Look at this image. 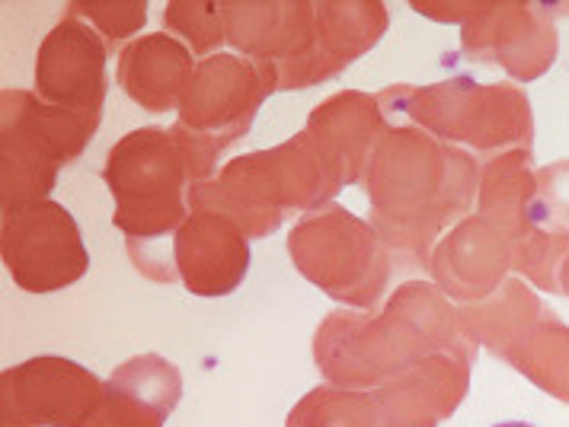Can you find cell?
I'll return each instance as SVG.
<instances>
[{
    "instance_id": "obj_7",
    "label": "cell",
    "mask_w": 569,
    "mask_h": 427,
    "mask_svg": "<svg viewBox=\"0 0 569 427\" xmlns=\"http://www.w3.org/2000/svg\"><path fill=\"white\" fill-rule=\"evenodd\" d=\"M36 90L58 109L100 122L106 100L103 39L83 20H61L36 58Z\"/></svg>"
},
{
    "instance_id": "obj_6",
    "label": "cell",
    "mask_w": 569,
    "mask_h": 427,
    "mask_svg": "<svg viewBox=\"0 0 569 427\" xmlns=\"http://www.w3.org/2000/svg\"><path fill=\"white\" fill-rule=\"evenodd\" d=\"M272 90H279V74L272 64H250L231 54H218L206 61L182 93L180 128L218 131V141L228 148L240 134H247L250 119Z\"/></svg>"
},
{
    "instance_id": "obj_5",
    "label": "cell",
    "mask_w": 569,
    "mask_h": 427,
    "mask_svg": "<svg viewBox=\"0 0 569 427\" xmlns=\"http://www.w3.org/2000/svg\"><path fill=\"white\" fill-rule=\"evenodd\" d=\"M3 427H83L103 405V386L71 360L39 357L3 370Z\"/></svg>"
},
{
    "instance_id": "obj_1",
    "label": "cell",
    "mask_w": 569,
    "mask_h": 427,
    "mask_svg": "<svg viewBox=\"0 0 569 427\" xmlns=\"http://www.w3.org/2000/svg\"><path fill=\"white\" fill-rule=\"evenodd\" d=\"M106 182L116 195V224L129 236H160L186 224V182H196L177 131L141 128L109 153Z\"/></svg>"
},
{
    "instance_id": "obj_8",
    "label": "cell",
    "mask_w": 569,
    "mask_h": 427,
    "mask_svg": "<svg viewBox=\"0 0 569 427\" xmlns=\"http://www.w3.org/2000/svg\"><path fill=\"white\" fill-rule=\"evenodd\" d=\"M177 262L189 291L202 297H221L243 281L250 250L240 224L218 211H199L192 221L182 224L177 236Z\"/></svg>"
},
{
    "instance_id": "obj_11",
    "label": "cell",
    "mask_w": 569,
    "mask_h": 427,
    "mask_svg": "<svg viewBox=\"0 0 569 427\" xmlns=\"http://www.w3.org/2000/svg\"><path fill=\"white\" fill-rule=\"evenodd\" d=\"M496 427H535V425H525V421H506V425H496Z\"/></svg>"
},
{
    "instance_id": "obj_3",
    "label": "cell",
    "mask_w": 569,
    "mask_h": 427,
    "mask_svg": "<svg viewBox=\"0 0 569 427\" xmlns=\"http://www.w3.org/2000/svg\"><path fill=\"white\" fill-rule=\"evenodd\" d=\"M403 112L436 134L473 144L480 151H496L499 144H531V109L525 93L512 87H477L470 80H448L439 87L410 90Z\"/></svg>"
},
{
    "instance_id": "obj_2",
    "label": "cell",
    "mask_w": 569,
    "mask_h": 427,
    "mask_svg": "<svg viewBox=\"0 0 569 427\" xmlns=\"http://www.w3.org/2000/svg\"><path fill=\"white\" fill-rule=\"evenodd\" d=\"M90 122L68 109L46 105L29 93H3V211L29 202H46L54 170L74 160L97 134Z\"/></svg>"
},
{
    "instance_id": "obj_9",
    "label": "cell",
    "mask_w": 569,
    "mask_h": 427,
    "mask_svg": "<svg viewBox=\"0 0 569 427\" xmlns=\"http://www.w3.org/2000/svg\"><path fill=\"white\" fill-rule=\"evenodd\" d=\"M196 74L192 54L177 39L157 32L141 42H131L119 58V83L138 105L151 112H167L182 100Z\"/></svg>"
},
{
    "instance_id": "obj_10",
    "label": "cell",
    "mask_w": 569,
    "mask_h": 427,
    "mask_svg": "<svg viewBox=\"0 0 569 427\" xmlns=\"http://www.w3.org/2000/svg\"><path fill=\"white\" fill-rule=\"evenodd\" d=\"M71 13L90 17L112 42L126 39L134 29L148 23V3L144 0H134V3H74Z\"/></svg>"
},
{
    "instance_id": "obj_4",
    "label": "cell",
    "mask_w": 569,
    "mask_h": 427,
    "mask_svg": "<svg viewBox=\"0 0 569 427\" xmlns=\"http://www.w3.org/2000/svg\"><path fill=\"white\" fill-rule=\"evenodd\" d=\"M3 265L23 291L49 294L87 275L90 255L61 204L29 202L3 211Z\"/></svg>"
}]
</instances>
